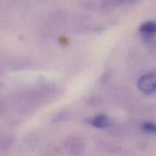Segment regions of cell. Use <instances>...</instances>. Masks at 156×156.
Wrapping results in <instances>:
<instances>
[{"mask_svg": "<svg viewBox=\"0 0 156 156\" xmlns=\"http://www.w3.org/2000/svg\"><path fill=\"white\" fill-rule=\"evenodd\" d=\"M138 88L146 94H151L156 91V72H152L142 76L138 81Z\"/></svg>", "mask_w": 156, "mask_h": 156, "instance_id": "1", "label": "cell"}, {"mask_svg": "<svg viewBox=\"0 0 156 156\" xmlns=\"http://www.w3.org/2000/svg\"><path fill=\"white\" fill-rule=\"evenodd\" d=\"M89 123L98 129H105L109 127L111 124V120L106 114H99L89 120Z\"/></svg>", "mask_w": 156, "mask_h": 156, "instance_id": "2", "label": "cell"}, {"mask_svg": "<svg viewBox=\"0 0 156 156\" xmlns=\"http://www.w3.org/2000/svg\"><path fill=\"white\" fill-rule=\"evenodd\" d=\"M140 31L145 37H151L156 33V23L154 21L143 23L140 27Z\"/></svg>", "mask_w": 156, "mask_h": 156, "instance_id": "3", "label": "cell"}, {"mask_svg": "<svg viewBox=\"0 0 156 156\" xmlns=\"http://www.w3.org/2000/svg\"><path fill=\"white\" fill-rule=\"evenodd\" d=\"M142 129L149 134L156 135V124L152 122H145L142 125Z\"/></svg>", "mask_w": 156, "mask_h": 156, "instance_id": "4", "label": "cell"}]
</instances>
